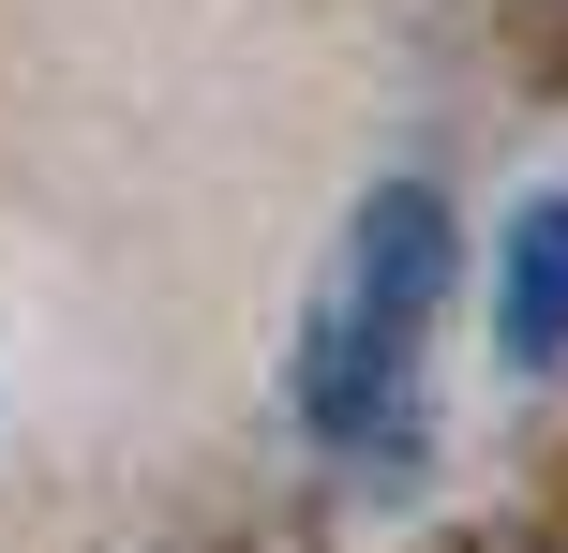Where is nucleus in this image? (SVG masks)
I'll return each instance as SVG.
<instances>
[{
  "instance_id": "1",
  "label": "nucleus",
  "mask_w": 568,
  "mask_h": 553,
  "mask_svg": "<svg viewBox=\"0 0 568 553\" xmlns=\"http://www.w3.org/2000/svg\"><path fill=\"white\" fill-rule=\"evenodd\" d=\"M449 299V195L434 180H374L329 239V285L300 329V419L344 464H419V345Z\"/></svg>"
},
{
  "instance_id": "2",
  "label": "nucleus",
  "mask_w": 568,
  "mask_h": 553,
  "mask_svg": "<svg viewBox=\"0 0 568 553\" xmlns=\"http://www.w3.org/2000/svg\"><path fill=\"white\" fill-rule=\"evenodd\" d=\"M494 345H509V375L568 359V195H539L509 225V255H494Z\"/></svg>"
},
{
  "instance_id": "3",
  "label": "nucleus",
  "mask_w": 568,
  "mask_h": 553,
  "mask_svg": "<svg viewBox=\"0 0 568 553\" xmlns=\"http://www.w3.org/2000/svg\"><path fill=\"white\" fill-rule=\"evenodd\" d=\"M464 553H554V539H464Z\"/></svg>"
},
{
  "instance_id": "4",
  "label": "nucleus",
  "mask_w": 568,
  "mask_h": 553,
  "mask_svg": "<svg viewBox=\"0 0 568 553\" xmlns=\"http://www.w3.org/2000/svg\"><path fill=\"white\" fill-rule=\"evenodd\" d=\"M554 30H568V0H554Z\"/></svg>"
}]
</instances>
